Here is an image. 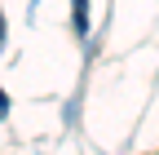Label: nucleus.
I'll list each match as a JSON object with an SVG mask.
<instances>
[{
    "instance_id": "f257e3e1",
    "label": "nucleus",
    "mask_w": 159,
    "mask_h": 155,
    "mask_svg": "<svg viewBox=\"0 0 159 155\" xmlns=\"http://www.w3.org/2000/svg\"><path fill=\"white\" fill-rule=\"evenodd\" d=\"M0 31H5V22H0Z\"/></svg>"
}]
</instances>
